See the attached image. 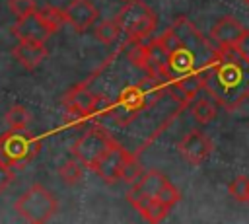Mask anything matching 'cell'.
Returning a JSON list of instances; mask_svg holds the SVG:
<instances>
[{"label":"cell","instance_id":"cell-5","mask_svg":"<svg viewBox=\"0 0 249 224\" xmlns=\"http://www.w3.org/2000/svg\"><path fill=\"white\" fill-rule=\"evenodd\" d=\"M115 144H117V142H113V138H111L103 129L93 127V129H89L88 132H84V134L74 142V146H72V156H74L76 160H80L86 168L93 169L95 164L103 158V154H105L111 146H115Z\"/></svg>","mask_w":249,"mask_h":224},{"label":"cell","instance_id":"cell-30","mask_svg":"<svg viewBox=\"0 0 249 224\" xmlns=\"http://www.w3.org/2000/svg\"><path fill=\"white\" fill-rule=\"evenodd\" d=\"M245 2H247V4H249V0H245Z\"/></svg>","mask_w":249,"mask_h":224},{"label":"cell","instance_id":"cell-24","mask_svg":"<svg viewBox=\"0 0 249 224\" xmlns=\"http://www.w3.org/2000/svg\"><path fill=\"white\" fill-rule=\"evenodd\" d=\"M160 203H163L165 206H175L177 203H179V199H181V193H179V189L173 185V183H165L163 187H161V191L158 193V197H156Z\"/></svg>","mask_w":249,"mask_h":224},{"label":"cell","instance_id":"cell-10","mask_svg":"<svg viewBox=\"0 0 249 224\" xmlns=\"http://www.w3.org/2000/svg\"><path fill=\"white\" fill-rule=\"evenodd\" d=\"M243 33L245 27L241 25L239 19H235L233 16H224L212 25L210 39L216 47H235Z\"/></svg>","mask_w":249,"mask_h":224},{"label":"cell","instance_id":"cell-14","mask_svg":"<svg viewBox=\"0 0 249 224\" xmlns=\"http://www.w3.org/2000/svg\"><path fill=\"white\" fill-rule=\"evenodd\" d=\"M195 70H200V68H196V53L191 47L185 45L179 51L169 53L171 78H177V76H183V74H189V72H195Z\"/></svg>","mask_w":249,"mask_h":224},{"label":"cell","instance_id":"cell-26","mask_svg":"<svg viewBox=\"0 0 249 224\" xmlns=\"http://www.w3.org/2000/svg\"><path fill=\"white\" fill-rule=\"evenodd\" d=\"M12 179H14V169L0 162V193L12 183Z\"/></svg>","mask_w":249,"mask_h":224},{"label":"cell","instance_id":"cell-29","mask_svg":"<svg viewBox=\"0 0 249 224\" xmlns=\"http://www.w3.org/2000/svg\"><path fill=\"white\" fill-rule=\"evenodd\" d=\"M247 205H249V199H247Z\"/></svg>","mask_w":249,"mask_h":224},{"label":"cell","instance_id":"cell-21","mask_svg":"<svg viewBox=\"0 0 249 224\" xmlns=\"http://www.w3.org/2000/svg\"><path fill=\"white\" fill-rule=\"evenodd\" d=\"M167 212H169V206H165V205L160 203L158 199H152V201L140 210V214H142L148 222H161V220L167 216Z\"/></svg>","mask_w":249,"mask_h":224},{"label":"cell","instance_id":"cell-16","mask_svg":"<svg viewBox=\"0 0 249 224\" xmlns=\"http://www.w3.org/2000/svg\"><path fill=\"white\" fill-rule=\"evenodd\" d=\"M84 164L80 162V160H68V162H64L60 168H58V175H60V179L64 181V183H68V185H76V183H80L82 179H84Z\"/></svg>","mask_w":249,"mask_h":224},{"label":"cell","instance_id":"cell-22","mask_svg":"<svg viewBox=\"0 0 249 224\" xmlns=\"http://www.w3.org/2000/svg\"><path fill=\"white\" fill-rule=\"evenodd\" d=\"M39 14L43 16V19L49 23V27H51L53 31H56L62 23H66V14H64V10H58V8H54V6L41 8Z\"/></svg>","mask_w":249,"mask_h":224},{"label":"cell","instance_id":"cell-7","mask_svg":"<svg viewBox=\"0 0 249 224\" xmlns=\"http://www.w3.org/2000/svg\"><path fill=\"white\" fill-rule=\"evenodd\" d=\"M12 33L16 35V39L19 41H35V43H45L54 31L49 27V23L43 19V16L39 14V10L31 12L25 18H19L14 27Z\"/></svg>","mask_w":249,"mask_h":224},{"label":"cell","instance_id":"cell-6","mask_svg":"<svg viewBox=\"0 0 249 224\" xmlns=\"http://www.w3.org/2000/svg\"><path fill=\"white\" fill-rule=\"evenodd\" d=\"M167 183V177L156 169H150V171H144V175L132 183V187L128 189L126 193V199L128 203L140 212L152 199L158 197V193L161 191V187Z\"/></svg>","mask_w":249,"mask_h":224},{"label":"cell","instance_id":"cell-23","mask_svg":"<svg viewBox=\"0 0 249 224\" xmlns=\"http://www.w3.org/2000/svg\"><path fill=\"white\" fill-rule=\"evenodd\" d=\"M160 41H161V45L169 51V53H175V51H179L181 47H185V41L181 39V35L173 29V27H169L167 31H163L160 37H158Z\"/></svg>","mask_w":249,"mask_h":224},{"label":"cell","instance_id":"cell-4","mask_svg":"<svg viewBox=\"0 0 249 224\" xmlns=\"http://www.w3.org/2000/svg\"><path fill=\"white\" fill-rule=\"evenodd\" d=\"M39 152V140L23 134V131H12L0 136V162L12 169H21Z\"/></svg>","mask_w":249,"mask_h":224},{"label":"cell","instance_id":"cell-25","mask_svg":"<svg viewBox=\"0 0 249 224\" xmlns=\"http://www.w3.org/2000/svg\"><path fill=\"white\" fill-rule=\"evenodd\" d=\"M8 8H10V12H12L18 19H19V18H25V16H29L31 12L37 10L35 0H8Z\"/></svg>","mask_w":249,"mask_h":224},{"label":"cell","instance_id":"cell-9","mask_svg":"<svg viewBox=\"0 0 249 224\" xmlns=\"http://www.w3.org/2000/svg\"><path fill=\"white\" fill-rule=\"evenodd\" d=\"M128 156H130V154H128L123 146L115 144V146H111V148L103 154V158L95 164L93 171H95L103 181L115 183V181L121 179V169H123V164L126 162Z\"/></svg>","mask_w":249,"mask_h":224},{"label":"cell","instance_id":"cell-18","mask_svg":"<svg viewBox=\"0 0 249 224\" xmlns=\"http://www.w3.org/2000/svg\"><path fill=\"white\" fill-rule=\"evenodd\" d=\"M121 33V27L115 19H107V21H101L97 27H95V39L103 45H111L115 43V39L119 37Z\"/></svg>","mask_w":249,"mask_h":224},{"label":"cell","instance_id":"cell-8","mask_svg":"<svg viewBox=\"0 0 249 224\" xmlns=\"http://www.w3.org/2000/svg\"><path fill=\"white\" fill-rule=\"evenodd\" d=\"M177 148H179V154L183 156V160H187L193 166H198V164H202L212 154L214 144H212V140L202 131H196L195 129V131L187 132L181 138V142H179Z\"/></svg>","mask_w":249,"mask_h":224},{"label":"cell","instance_id":"cell-15","mask_svg":"<svg viewBox=\"0 0 249 224\" xmlns=\"http://www.w3.org/2000/svg\"><path fill=\"white\" fill-rule=\"evenodd\" d=\"M191 111H193L195 121L200 123V125H208V123H212V121L216 119V113H218V109H216V101H214L212 97H200V99H196Z\"/></svg>","mask_w":249,"mask_h":224},{"label":"cell","instance_id":"cell-13","mask_svg":"<svg viewBox=\"0 0 249 224\" xmlns=\"http://www.w3.org/2000/svg\"><path fill=\"white\" fill-rule=\"evenodd\" d=\"M64 105L78 115H89L97 107V97L84 86H76L64 95Z\"/></svg>","mask_w":249,"mask_h":224},{"label":"cell","instance_id":"cell-2","mask_svg":"<svg viewBox=\"0 0 249 224\" xmlns=\"http://www.w3.org/2000/svg\"><path fill=\"white\" fill-rule=\"evenodd\" d=\"M14 208L18 210V214L23 220L41 224V222H47L56 212L58 201L49 189H45L43 185L35 183L16 201Z\"/></svg>","mask_w":249,"mask_h":224},{"label":"cell","instance_id":"cell-28","mask_svg":"<svg viewBox=\"0 0 249 224\" xmlns=\"http://www.w3.org/2000/svg\"><path fill=\"white\" fill-rule=\"evenodd\" d=\"M123 2H130V0H123Z\"/></svg>","mask_w":249,"mask_h":224},{"label":"cell","instance_id":"cell-12","mask_svg":"<svg viewBox=\"0 0 249 224\" xmlns=\"http://www.w3.org/2000/svg\"><path fill=\"white\" fill-rule=\"evenodd\" d=\"M14 58L27 70H33L35 66H39V62L47 56V49L45 43H35V41H19L14 51H12Z\"/></svg>","mask_w":249,"mask_h":224},{"label":"cell","instance_id":"cell-27","mask_svg":"<svg viewBox=\"0 0 249 224\" xmlns=\"http://www.w3.org/2000/svg\"><path fill=\"white\" fill-rule=\"evenodd\" d=\"M235 49H237L243 56L249 58V29H245V33L241 35V39H239V43L235 45Z\"/></svg>","mask_w":249,"mask_h":224},{"label":"cell","instance_id":"cell-3","mask_svg":"<svg viewBox=\"0 0 249 224\" xmlns=\"http://www.w3.org/2000/svg\"><path fill=\"white\" fill-rule=\"evenodd\" d=\"M115 21L119 23L121 31L130 37V41H136V39H146L154 31L158 19L146 2L130 0L124 4V8H121Z\"/></svg>","mask_w":249,"mask_h":224},{"label":"cell","instance_id":"cell-1","mask_svg":"<svg viewBox=\"0 0 249 224\" xmlns=\"http://www.w3.org/2000/svg\"><path fill=\"white\" fill-rule=\"evenodd\" d=\"M200 72L206 93L226 111L249 97V58L235 47H216Z\"/></svg>","mask_w":249,"mask_h":224},{"label":"cell","instance_id":"cell-17","mask_svg":"<svg viewBox=\"0 0 249 224\" xmlns=\"http://www.w3.org/2000/svg\"><path fill=\"white\" fill-rule=\"evenodd\" d=\"M29 111L23 105H12L6 113V123L10 127V131H25L29 125Z\"/></svg>","mask_w":249,"mask_h":224},{"label":"cell","instance_id":"cell-19","mask_svg":"<svg viewBox=\"0 0 249 224\" xmlns=\"http://www.w3.org/2000/svg\"><path fill=\"white\" fill-rule=\"evenodd\" d=\"M144 175V169L140 166V162L130 154L126 158V162L123 164V169H121V181H126V183H136L140 177Z\"/></svg>","mask_w":249,"mask_h":224},{"label":"cell","instance_id":"cell-20","mask_svg":"<svg viewBox=\"0 0 249 224\" xmlns=\"http://www.w3.org/2000/svg\"><path fill=\"white\" fill-rule=\"evenodd\" d=\"M228 193L231 195L233 201H237V203H247V199H249V177H247V175H237V177L228 185Z\"/></svg>","mask_w":249,"mask_h":224},{"label":"cell","instance_id":"cell-11","mask_svg":"<svg viewBox=\"0 0 249 224\" xmlns=\"http://www.w3.org/2000/svg\"><path fill=\"white\" fill-rule=\"evenodd\" d=\"M64 14H66V23H70L76 31H86L99 16L91 0H72L64 8Z\"/></svg>","mask_w":249,"mask_h":224}]
</instances>
